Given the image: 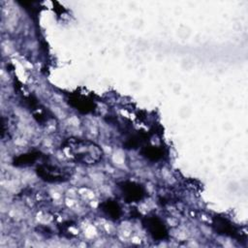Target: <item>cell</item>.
Instances as JSON below:
<instances>
[{"instance_id": "1", "label": "cell", "mask_w": 248, "mask_h": 248, "mask_svg": "<svg viewBox=\"0 0 248 248\" xmlns=\"http://www.w3.org/2000/svg\"><path fill=\"white\" fill-rule=\"evenodd\" d=\"M60 148L69 160L84 166L96 165L104 156L103 149L99 144L90 140L77 137L64 140Z\"/></svg>"}, {"instance_id": "2", "label": "cell", "mask_w": 248, "mask_h": 248, "mask_svg": "<svg viewBox=\"0 0 248 248\" xmlns=\"http://www.w3.org/2000/svg\"><path fill=\"white\" fill-rule=\"evenodd\" d=\"M37 175L47 183H62L71 179L72 170L66 167H60L49 163H42L36 168Z\"/></svg>"}, {"instance_id": "3", "label": "cell", "mask_w": 248, "mask_h": 248, "mask_svg": "<svg viewBox=\"0 0 248 248\" xmlns=\"http://www.w3.org/2000/svg\"><path fill=\"white\" fill-rule=\"evenodd\" d=\"M117 185L122 198L128 203L139 202L142 201L146 195L144 187L136 181L123 180L120 181Z\"/></svg>"}, {"instance_id": "4", "label": "cell", "mask_w": 248, "mask_h": 248, "mask_svg": "<svg viewBox=\"0 0 248 248\" xmlns=\"http://www.w3.org/2000/svg\"><path fill=\"white\" fill-rule=\"evenodd\" d=\"M143 228L154 240H165L169 237L167 226L161 218L156 215H148L141 220Z\"/></svg>"}, {"instance_id": "5", "label": "cell", "mask_w": 248, "mask_h": 248, "mask_svg": "<svg viewBox=\"0 0 248 248\" xmlns=\"http://www.w3.org/2000/svg\"><path fill=\"white\" fill-rule=\"evenodd\" d=\"M211 227L219 234L230 236L232 238H236V239L241 238V232H239L238 228L226 217L219 216V215L214 216L212 218Z\"/></svg>"}, {"instance_id": "6", "label": "cell", "mask_w": 248, "mask_h": 248, "mask_svg": "<svg viewBox=\"0 0 248 248\" xmlns=\"http://www.w3.org/2000/svg\"><path fill=\"white\" fill-rule=\"evenodd\" d=\"M68 104L82 114L92 113L96 109L95 102L81 93H71L67 98Z\"/></svg>"}, {"instance_id": "7", "label": "cell", "mask_w": 248, "mask_h": 248, "mask_svg": "<svg viewBox=\"0 0 248 248\" xmlns=\"http://www.w3.org/2000/svg\"><path fill=\"white\" fill-rule=\"evenodd\" d=\"M100 209L108 219L113 221L118 220L122 215V210L119 203L112 199H108L102 202L100 204Z\"/></svg>"}, {"instance_id": "8", "label": "cell", "mask_w": 248, "mask_h": 248, "mask_svg": "<svg viewBox=\"0 0 248 248\" xmlns=\"http://www.w3.org/2000/svg\"><path fill=\"white\" fill-rule=\"evenodd\" d=\"M42 157H43V154L40 151H30V152L22 153L14 158L13 165L18 168L30 167L34 165L37 161H39Z\"/></svg>"}, {"instance_id": "9", "label": "cell", "mask_w": 248, "mask_h": 248, "mask_svg": "<svg viewBox=\"0 0 248 248\" xmlns=\"http://www.w3.org/2000/svg\"><path fill=\"white\" fill-rule=\"evenodd\" d=\"M140 155L151 162H158L165 156V149L156 145H144L140 149Z\"/></svg>"}, {"instance_id": "10", "label": "cell", "mask_w": 248, "mask_h": 248, "mask_svg": "<svg viewBox=\"0 0 248 248\" xmlns=\"http://www.w3.org/2000/svg\"><path fill=\"white\" fill-rule=\"evenodd\" d=\"M147 140V134L145 133H137L134 135H131L129 138L126 139L124 142V147L131 149L136 148L141 143H143Z\"/></svg>"}]
</instances>
